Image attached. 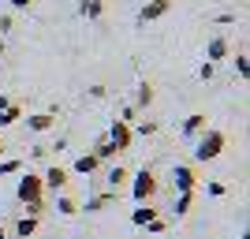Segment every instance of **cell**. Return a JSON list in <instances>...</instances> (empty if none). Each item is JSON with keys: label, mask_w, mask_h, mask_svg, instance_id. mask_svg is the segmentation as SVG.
<instances>
[{"label": "cell", "mask_w": 250, "mask_h": 239, "mask_svg": "<svg viewBox=\"0 0 250 239\" xmlns=\"http://www.w3.org/2000/svg\"><path fill=\"white\" fill-rule=\"evenodd\" d=\"M38 224H42L38 217H26V213H22V217L15 220V239H30L34 232H38Z\"/></svg>", "instance_id": "9a60e30c"}, {"label": "cell", "mask_w": 250, "mask_h": 239, "mask_svg": "<svg viewBox=\"0 0 250 239\" xmlns=\"http://www.w3.org/2000/svg\"><path fill=\"white\" fill-rule=\"evenodd\" d=\"M217 22H224V26H228V22H235V11H220Z\"/></svg>", "instance_id": "1f68e13d"}, {"label": "cell", "mask_w": 250, "mask_h": 239, "mask_svg": "<svg viewBox=\"0 0 250 239\" xmlns=\"http://www.w3.org/2000/svg\"><path fill=\"white\" fill-rule=\"evenodd\" d=\"M172 187H176V195H194V187H198L194 168L190 165H176L172 168Z\"/></svg>", "instance_id": "8992f818"}, {"label": "cell", "mask_w": 250, "mask_h": 239, "mask_svg": "<svg viewBox=\"0 0 250 239\" xmlns=\"http://www.w3.org/2000/svg\"><path fill=\"white\" fill-rule=\"evenodd\" d=\"M228 56H231V42L224 38V34H213V38L206 42V64H213V67H217V64L228 60Z\"/></svg>", "instance_id": "52a82bcc"}, {"label": "cell", "mask_w": 250, "mask_h": 239, "mask_svg": "<svg viewBox=\"0 0 250 239\" xmlns=\"http://www.w3.org/2000/svg\"><path fill=\"white\" fill-rule=\"evenodd\" d=\"M67 179H71V172L60 165H49L42 172V183H45V195H63L67 191Z\"/></svg>", "instance_id": "5b68a950"}, {"label": "cell", "mask_w": 250, "mask_h": 239, "mask_svg": "<svg viewBox=\"0 0 250 239\" xmlns=\"http://www.w3.org/2000/svg\"><path fill=\"white\" fill-rule=\"evenodd\" d=\"M19 120H22V105H15V101H11L8 109L0 112V131H4V127H11V124H19Z\"/></svg>", "instance_id": "ac0fdd59"}, {"label": "cell", "mask_w": 250, "mask_h": 239, "mask_svg": "<svg viewBox=\"0 0 250 239\" xmlns=\"http://www.w3.org/2000/svg\"><path fill=\"white\" fill-rule=\"evenodd\" d=\"M168 11H172V0H146L142 11H138V22H142V26H146V22H157V19H165Z\"/></svg>", "instance_id": "ba28073f"}, {"label": "cell", "mask_w": 250, "mask_h": 239, "mask_svg": "<svg viewBox=\"0 0 250 239\" xmlns=\"http://www.w3.org/2000/svg\"><path fill=\"white\" fill-rule=\"evenodd\" d=\"M157 187H161V179H157V172H153V168H138L135 176H131V198H135L138 206L153 202Z\"/></svg>", "instance_id": "7a4b0ae2"}, {"label": "cell", "mask_w": 250, "mask_h": 239, "mask_svg": "<svg viewBox=\"0 0 250 239\" xmlns=\"http://www.w3.org/2000/svg\"><path fill=\"white\" fill-rule=\"evenodd\" d=\"M116 195H120V191H104V195H94V198H86V206H79V209H86V213H101V209L116 206Z\"/></svg>", "instance_id": "8fae6325"}, {"label": "cell", "mask_w": 250, "mask_h": 239, "mask_svg": "<svg viewBox=\"0 0 250 239\" xmlns=\"http://www.w3.org/2000/svg\"><path fill=\"white\" fill-rule=\"evenodd\" d=\"M239 239H250V236H239Z\"/></svg>", "instance_id": "8d00e7d4"}, {"label": "cell", "mask_w": 250, "mask_h": 239, "mask_svg": "<svg viewBox=\"0 0 250 239\" xmlns=\"http://www.w3.org/2000/svg\"><path fill=\"white\" fill-rule=\"evenodd\" d=\"M153 105V83H138V94H135V109H149Z\"/></svg>", "instance_id": "d6986e66"}, {"label": "cell", "mask_w": 250, "mask_h": 239, "mask_svg": "<svg viewBox=\"0 0 250 239\" xmlns=\"http://www.w3.org/2000/svg\"><path fill=\"white\" fill-rule=\"evenodd\" d=\"M0 60H4V42H0Z\"/></svg>", "instance_id": "e575fe53"}, {"label": "cell", "mask_w": 250, "mask_h": 239, "mask_svg": "<svg viewBox=\"0 0 250 239\" xmlns=\"http://www.w3.org/2000/svg\"><path fill=\"white\" fill-rule=\"evenodd\" d=\"M79 15L90 19V22H97L104 15V0H83V4H79Z\"/></svg>", "instance_id": "4fadbf2b"}, {"label": "cell", "mask_w": 250, "mask_h": 239, "mask_svg": "<svg viewBox=\"0 0 250 239\" xmlns=\"http://www.w3.org/2000/svg\"><path fill=\"white\" fill-rule=\"evenodd\" d=\"M108 142H112L116 153H127L131 150V142H135V131H131V124H124V120H112V127H108Z\"/></svg>", "instance_id": "277c9868"}, {"label": "cell", "mask_w": 250, "mask_h": 239, "mask_svg": "<svg viewBox=\"0 0 250 239\" xmlns=\"http://www.w3.org/2000/svg\"><path fill=\"white\" fill-rule=\"evenodd\" d=\"M213 75H217V67H213V64H202V67H198V79H202V83H209Z\"/></svg>", "instance_id": "f1b7e54d"}, {"label": "cell", "mask_w": 250, "mask_h": 239, "mask_svg": "<svg viewBox=\"0 0 250 239\" xmlns=\"http://www.w3.org/2000/svg\"><path fill=\"white\" fill-rule=\"evenodd\" d=\"M206 191H209V195H213V198H220V195H224V191H228V187H224L220 179H209V183H206Z\"/></svg>", "instance_id": "484cf974"}, {"label": "cell", "mask_w": 250, "mask_h": 239, "mask_svg": "<svg viewBox=\"0 0 250 239\" xmlns=\"http://www.w3.org/2000/svg\"><path fill=\"white\" fill-rule=\"evenodd\" d=\"M104 179H108V191H120V187H124V183H131V172H127L124 165H112V168H108V176H104Z\"/></svg>", "instance_id": "7c38bea8"}, {"label": "cell", "mask_w": 250, "mask_h": 239, "mask_svg": "<svg viewBox=\"0 0 250 239\" xmlns=\"http://www.w3.org/2000/svg\"><path fill=\"white\" fill-rule=\"evenodd\" d=\"M190 206H194V195H176V206H172V213H176V217H187Z\"/></svg>", "instance_id": "44dd1931"}, {"label": "cell", "mask_w": 250, "mask_h": 239, "mask_svg": "<svg viewBox=\"0 0 250 239\" xmlns=\"http://www.w3.org/2000/svg\"><path fill=\"white\" fill-rule=\"evenodd\" d=\"M19 172H22V161H15V157L0 161V176H19Z\"/></svg>", "instance_id": "7402d4cb"}, {"label": "cell", "mask_w": 250, "mask_h": 239, "mask_svg": "<svg viewBox=\"0 0 250 239\" xmlns=\"http://www.w3.org/2000/svg\"><path fill=\"white\" fill-rule=\"evenodd\" d=\"M52 127H56V109L26 116V131H34V135H45V131H52Z\"/></svg>", "instance_id": "9c48e42d"}, {"label": "cell", "mask_w": 250, "mask_h": 239, "mask_svg": "<svg viewBox=\"0 0 250 239\" xmlns=\"http://www.w3.org/2000/svg\"><path fill=\"white\" fill-rule=\"evenodd\" d=\"M235 71H239V79H250V56L247 52H235Z\"/></svg>", "instance_id": "603a6c76"}, {"label": "cell", "mask_w": 250, "mask_h": 239, "mask_svg": "<svg viewBox=\"0 0 250 239\" xmlns=\"http://www.w3.org/2000/svg\"><path fill=\"white\" fill-rule=\"evenodd\" d=\"M90 97H94V101H101V97H108V86L94 83V86H90Z\"/></svg>", "instance_id": "f546056e"}, {"label": "cell", "mask_w": 250, "mask_h": 239, "mask_svg": "<svg viewBox=\"0 0 250 239\" xmlns=\"http://www.w3.org/2000/svg\"><path fill=\"white\" fill-rule=\"evenodd\" d=\"M206 127H209L206 112H190L187 120H183V138H190V142H194V138H198L202 131H206Z\"/></svg>", "instance_id": "30bf717a"}, {"label": "cell", "mask_w": 250, "mask_h": 239, "mask_svg": "<svg viewBox=\"0 0 250 239\" xmlns=\"http://www.w3.org/2000/svg\"><path fill=\"white\" fill-rule=\"evenodd\" d=\"M135 116H138V109H135V105H124V112H120V120H124V124H135Z\"/></svg>", "instance_id": "83f0119b"}, {"label": "cell", "mask_w": 250, "mask_h": 239, "mask_svg": "<svg viewBox=\"0 0 250 239\" xmlns=\"http://www.w3.org/2000/svg\"><path fill=\"white\" fill-rule=\"evenodd\" d=\"M97 165H101V161H97L94 153H83V157H75V172H79V176H94V172H97Z\"/></svg>", "instance_id": "e0dca14e"}, {"label": "cell", "mask_w": 250, "mask_h": 239, "mask_svg": "<svg viewBox=\"0 0 250 239\" xmlns=\"http://www.w3.org/2000/svg\"><path fill=\"white\" fill-rule=\"evenodd\" d=\"M224 150H228V135H224L220 127H206V131L194 138V161H202V165H206V161H217Z\"/></svg>", "instance_id": "6da1fadb"}, {"label": "cell", "mask_w": 250, "mask_h": 239, "mask_svg": "<svg viewBox=\"0 0 250 239\" xmlns=\"http://www.w3.org/2000/svg\"><path fill=\"white\" fill-rule=\"evenodd\" d=\"M135 135H142V138H149V135H157V124L153 120H138V127H131Z\"/></svg>", "instance_id": "cb8c5ba5"}, {"label": "cell", "mask_w": 250, "mask_h": 239, "mask_svg": "<svg viewBox=\"0 0 250 239\" xmlns=\"http://www.w3.org/2000/svg\"><path fill=\"white\" fill-rule=\"evenodd\" d=\"M15 198H19L22 206H30V202H42V198H45L42 172H22L19 183H15Z\"/></svg>", "instance_id": "3957f363"}, {"label": "cell", "mask_w": 250, "mask_h": 239, "mask_svg": "<svg viewBox=\"0 0 250 239\" xmlns=\"http://www.w3.org/2000/svg\"><path fill=\"white\" fill-rule=\"evenodd\" d=\"M11 22H15L11 15H0V34H8V30H11Z\"/></svg>", "instance_id": "d6a6232c"}, {"label": "cell", "mask_w": 250, "mask_h": 239, "mask_svg": "<svg viewBox=\"0 0 250 239\" xmlns=\"http://www.w3.org/2000/svg\"><path fill=\"white\" fill-rule=\"evenodd\" d=\"M30 4H34V0H11V11H26Z\"/></svg>", "instance_id": "4dcf8cb0"}, {"label": "cell", "mask_w": 250, "mask_h": 239, "mask_svg": "<svg viewBox=\"0 0 250 239\" xmlns=\"http://www.w3.org/2000/svg\"><path fill=\"white\" fill-rule=\"evenodd\" d=\"M52 198H56V213H60V217H75V213H79V202H75L67 191H63V195H52Z\"/></svg>", "instance_id": "2e32d148"}, {"label": "cell", "mask_w": 250, "mask_h": 239, "mask_svg": "<svg viewBox=\"0 0 250 239\" xmlns=\"http://www.w3.org/2000/svg\"><path fill=\"white\" fill-rule=\"evenodd\" d=\"M0 239H8V228H4V224H0Z\"/></svg>", "instance_id": "836d02e7"}, {"label": "cell", "mask_w": 250, "mask_h": 239, "mask_svg": "<svg viewBox=\"0 0 250 239\" xmlns=\"http://www.w3.org/2000/svg\"><path fill=\"white\" fill-rule=\"evenodd\" d=\"M157 217H161V209H157V206H149V202H146V206H138L135 213H131V220H135L138 228H146L149 220H157Z\"/></svg>", "instance_id": "5bb4252c"}, {"label": "cell", "mask_w": 250, "mask_h": 239, "mask_svg": "<svg viewBox=\"0 0 250 239\" xmlns=\"http://www.w3.org/2000/svg\"><path fill=\"white\" fill-rule=\"evenodd\" d=\"M90 153H94L97 157V161H112V157H116V150H112V142H108V138H97V146H94V150H90Z\"/></svg>", "instance_id": "ffe728a7"}, {"label": "cell", "mask_w": 250, "mask_h": 239, "mask_svg": "<svg viewBox=\"0 0 250 239\" xmlns=\"http://www.w3.org/2000/svg\"><path fill=\"white\" fill-rule=\"evenodd\" d=\"M165 228H168V220H165V217H157V220H149V224H146V232H153V236H161Z\"/></svg>", "instance_id": "4316f807"}, {"label": "cell", "mask_w": 250, "mask_h": 239, "mask_svg": "<svg viewBox=\"0 0 250 239\" xmlns=\"http://www.w3.org/2000/svg\"><path fill=\"white\" fill-rule=\"evenodd\" d=\"M22 209H26V217H38V220H42V213H45V198H42V202H30V206H22Z\"/></svg>", "instance_id": "d4e9b609"}, {"label": "cell", "mask_w": 250, "mask_h": 239, "mask_svg": "<svg viewBox=\"0 0 250 239\" xmlns=\"http://www.w3.org/2000/svg\"><path fill=\"white\" fill-rule=\"evenodd\" d=\"M0 161H4V146H0Z\"/></svg>", "instance_id": "d590c367"}]
</instances>
